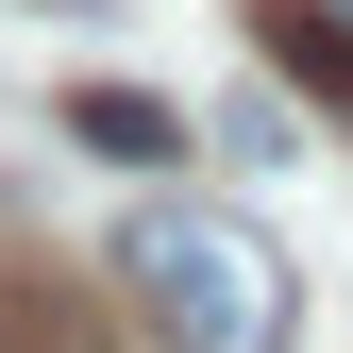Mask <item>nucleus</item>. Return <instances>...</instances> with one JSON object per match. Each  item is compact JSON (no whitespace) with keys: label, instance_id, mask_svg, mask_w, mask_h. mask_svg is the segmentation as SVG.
<instances>
[{"label":"nucleus","instance_id":"f257e3e1","mask_svg":"<svg viewBox=\"0 0 353 353\" xmlns=\"http://www.w3.org/2000/svg\"><path fill=\"white\" fill-rule=\"evenodd\" d=\"M118 286H135L152 353H286L303 336V270L236 202H135L118 219Z\"/></svg>","mask_w":353,"mask_h":353},{"label":"nucleus","instance_id":"f03ea898","mask_svg":"<svg viewBox=\"0 0 353 353\" xmlns=\"http://www.w3.org/2000/svg\"><path fill=\"white\" fill-rule=\"evenodd\" d=\"M270 51H286V84H320L353 118V0H270Z\"/></svg>","mask_w":353,"mask_h":353},{"label":"nucleus","instance_id":"7ed1b4c3","mask_svg":"<svg viewBox=\"0 0 353 353\" xmlns=\"http://www.w3.org/2000/svg\"><path fill=\"white\" fill-rule=\"evenodd\" d=\"M68 135H84V152H118V168H168V152H185V118L135 101V84H84V101H68Z\"/></svg>","mask_w":353,"mask_h":353},{"label":"nucleus","instance_id":"20e7f679","mask_svg":"<svg viewBox=\"0 0 353 353\" xmlns=\"http://www.w3.org/2000/svg\"><path fill=\"white\" fill-rule=\"evenodd\" d=\"M0 353H84V303L34 286V270H0Z\"/></svg>","mask_w":353,"mask_h":353}]
</instances>
